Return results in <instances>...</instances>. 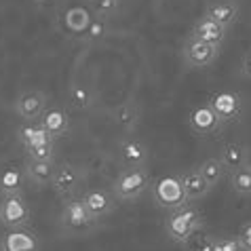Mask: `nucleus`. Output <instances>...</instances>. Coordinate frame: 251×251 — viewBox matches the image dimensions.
<instances>
[{
  "mask_svg": "<svg viewBox=\"0 0 251 251\" xmlns=\"http://www.w3.org/2000/svg\"><path fill=\"white\" fill-rule=\"evenodd\" d=\"M203 224H205L203 213H201L194 205H184V207H177V209H173V211L167 213L165 232L171 241L182 243L184 245L197 230L203 228Z\"/></svg>",
  "mask_w": 251,
  "mask_h": 251,
  "instance_id": "1",
  "label": "nucleus"
},
{
  "mask_svg": "<svg viewBox=\"0 0 251 251\" xmlns=\"http://www.w3.org/2000/svg\"><path fill=\"white\" fill-rule=\"evenodd\" d=\"M150 192H152V201H154L160 209H167V211H173V209L190 203L186 197V190H184V184H182V177L179 176H163V177L154 179V182L150 184Z\"/></svg>",
  "mask_w": 251,
  "mask_h": 251,
  "instance_id": "2",
  "label": "nucleus"
},
{
  "mask_svg": "<svg viewBox=\"0 0 251 251\" xmlns=\"http://www.w3.org/2000/svg\"><path fill=\"white\" fill-rule=\"evenodd\" d=\"M61 226L70 236H85L97 228V220L87 211L82 199H68L61 209Z\"/></svg>",
  "mask_w": 251,
  "mask_h": 251,
  "instance_id": "3",
  "label": "nucleus"
},
{
  "mask_svg": "<svg viewBox=\"0 0 251 251\" xmlns=\"http://www.w3.org/2000/svg\"><path fill=\"white\" fill-rule=\"evenodd\" d=\"M150 176L144 167H137V169H125L121 176L114 179L112 186V194L116 197V201H123V203H131V201H137L142 194L148 190L150 186Z\"/></svg>",
  "mask_w": 251,
  "mask_h": 251,
  "instance_id": "4",
  "label": "nucleus"
},
{
  "mask_svg": "<svg viewBox=\"0 0 251 251\" xmlns=\"http://www.w3.org/2000/svg\"><path fill=\"white\" fill-rule=\"evenodd\" d=\"M32 220V209L24 194H9L0 199V224L4 228H25Z\"/></svg>",
  "mask_w": 251,
  "mask_h": 251,
  "instance_id": "5",
  "label": "nucleus"
},
{
  "mask_svg": "<svg viewBox=\"0 0 251 251\" xmlns=\"http://www.w3.org/2000/svg\"><path fill=\"white\" fill-rule=\"evenodd\" d=\"M209 106L213 108V112L218 114V118L224 125L230 123H239L243 116V100L236 91H230V89H222V91H215L209 97Z\"/></svg>",
  "mask_w": 251,
  "mask_h": 251,
  "instance_id": "6",
  "label": "nucleus"
},
{
  "mask_svg": "<svg viewBox=\"0 0 251 251\" xmlns=\"http://www.w3.org/2000/svg\"><path fill=\"white\" fill-rule=\"evenodd\" d=\"M49 108V100L38 89H25L15 100V114L25 123H38Z\"/></svg>",
  "mask_w": 251,
  "mask_h": 251,
  "instance_id": "7",
  "label": "nucleus"
},
{
  "mask_svg": "<svg viewBox=\"0 0 251 251\" xmlns=\"http://www.w3.org/2000/svg\"><path fill=\"white\" fill-rule=\"evenodd\" d=\"M220 55V47H213L209 43H203V40H197V38H188L184 43L182 49V57H184V64L188 68H194V70H203L209 68L218 59Z\"/></svg>",
  "mask_w": 251,
  "mask_h": 251,
  "instance_id": "8",
  "label": "nucleus"
},
{
  "mask_svg": "<svg viewBox=\"0 0 251 251\" xmlns=\"http://www.w3.org/2000/svg\"><path fill=\"white\" fill-rule=\"evenodd\" d=\"M188 125H190V129L197 135L209 137V135L218 133L224 123L218 118V114L213 112V108L209 106V103H201V106H194L190 110V114H188Z\"/></svg>",
  "mask_w": 251,
  "mask_h": 251,
  "instance_id": "9",
  "label": "nucleus"
},
{
  "mask_svg": "<svg viewBox=\"0 0 251 251\" xmlns=\"http://www.w3.org/2000/svg\"><path fill=\"white\" fill-rule=\"evenodd\" d=\"M82 182V171L72 163H61L57 165V171H55L53 184L51 188L55 190V194L61 199H72V194L78 190V186Z\"/></svg>",
  "mask_w": 251,
  "mask_h": 251,
  "instance_id": "10",
  "label": "nucleus"
},
{
  "mask_svg": "<svg viewBox=\"0 0 251 251\" xmlns=\"http://www.w3.org/2000/svg\"><path fill=\"white\" fill-rule=\"evenodd\" d=\"M40 239L34 230L9 228L0 236V251H38Z\"/></svg>",
  "mask_w": 251,
  "mask_h": 251,
  "instance_id": "11",
  "label": "nucleus"
},
{
  "mask_svg": "<svg viewBox=\"0 0 251 251\" xmlns=\"http://www.w3.org/2000/svg\"><path fill=\"white\" fill-rule=\"evenodd\" d=\"M82 203H85L87 211L100 222L101 218H106V215L114 211L116 197L110 194L108 190H101V188H91V190H87L82 194Z\"/></svg>",
  "mask_w": 251,
  "mask_h": 251,
  "instance_id": "12",
  "label": "nucleus"
},
{
  "mask_svg": "<svg viewBox=\"0 0 251 251\" xmlns=\"http://www.w3.org/2000/svg\"><path fill=\"white\" fill-rule=\"evenodd\" d=\"M118 158L127 169H137V167H146L150 160V150L142 139L127 137L118 148Z\"/></svg>",
  "mask_w": 251,
  "mask_h": 251,
  "instance_id": "13",
  "label": "nucleus"
},
{
  "mask_svg": "<svg viewBox=\"0 0 251 251\" xmlns=\"http://www.w3.org/2000/svg\"><path fill=\"white\" fill-rule=\"evenodd\" d=\"M24 171H25L27 182H30L34 188H45V186H51L53 184L55 171H57V163H55V158H51V160H32V158H25Z\"/></svg>",
  "mask_w": 251,
  "mask_h": 251,
  "instance_id": "14",
  "label": "nucleus"
},
{
  "mask_svg": "<svg viewBox=\"0 0 251 251\" xmlns=\"http://www.w3.org/2000/svg\"><path fill=\"white\" fill-rule=\"evenodd\" d=\"M27 184L24 167L15 163H9L0 167V197H9V194H24Z\"/></svg>",
  "mask_w": 251,
  "mask_h": 251,
  "instance_id": "15",
  "label": "nucleus"
},
{
  "mask_svg": "<svg viewBox=\"0 0 251 251\" xmlns=\"http://www.w3.org/2000/svg\"><path fill=\"white\" fill-rule=\"evenodd\" d=\"M205 17L220 25H224L228 30V27L234 25L236 19H239V4H236L234 0H213V2L207 4Z\"/></svg>",
  "mask_w": 251,
  "mask_h": 251,
  "instance_id": "16",
  "label": "nucleus"
},
{
  "mask_svg": "<svg viewBox=\"0 0 251 251\" xmlns=\"http://www.w3.org/2000/svg\"><path fill=\"white\" fill-rule=\"evenodd\" d=\"M182 184H184V190H186V197L188 201H199V199H205L209 192H211V184L205 179V176L201 173L199 167H194V169H188L184 171L182 176Z\"/></svg>",
  "mask_w": 251,
  "mask_h": 251,
  "instance_id": "17",
  "label": "nucleus"
},
{
  "mask_svg": "<svg viewBox=\"0 0 251 251\" xmlns=\"http://www.w3.org/2000/svg\"><path fill=\"white\" fill-rule=\"evenodd\" d=\"M38 123L49 131V135H51L53 139H59V137L68 135V131H70V118L59 106L47 108Z\"/></svg>",
  "mask_w": 251,
  "mask_h": 251,
  "instance_id": "18",
  "label": "nucleus"
},
{
  "mask_svg": "<svg viewBox=\"0 0 251 251\" xmlns=\"http://www.w3.org/2000/svg\"><path fill=\"white\" fill-rule=\"evenodd\" d=\"M190 36L197 38V40H203V43L213 45V47H222L224 45V40H226V27L211 22V19L203 17V19H199V22L194 24Z\"/></svg>",
  "mask_w": 251,
  "mask_h": 251,
  "instance_id": "19",
  "label": "nucleus"
},
{
  "mask_svg": "<svg viewBox=\"0 0 251 251\" xmlns=\"http://www.w3.org/2000/svg\"><path fill=\"white\" fill-rule=\"evenodd\" d=\"M93 11L85 4H74L66 9L64 13V27L70 34H82L87 30V25L93 22Z\"/></svg>",
  "mask_w": 251,
  "mask_h": 251,
  "instance_id": "20",
  "label": "nucleus"
},
{
  "mask_svg": "<svg viewBox=\"0 0 251 251\" xmlns=\"http://www.w3.org/2000/svg\"><path fill=\"white\" fill-rule=\"evenodd\" d=\"M247 158H249L247 146L241 144V142H234V139L232 142H226L224 146H222V150H220V160L224 163V167L230 173L245 165Z\"/></svg>",
  "mask_w": 251,
  "mask_h": 251,
  "instance_id": "21",
  "label": "nucleus"
},
{
  "mask_svg": "<svg viewBox=\"0 0 251 251\" xmlns=\"http://www.w3.org/2000/svg\"><path fill=\"white\" fill-rule=\"evenodd\" d=\"M17 139L22 142L24 148H27V146H34V144H43V142H51V135H49V131L43 127V125H36V123H25L22 125V127H17L15 131Z\"/></svg>",
  "mask_w": 251,
  "mask_h": 251,
  "instance_id": "22",
  "label": "nucleus"
},
{
  "mask_svg": "<svg viewBox=\"0 0 251 251\" xmlns=\"http://www.w3.org/2000/svg\"><path fill=\"white\" fill-rule=\"evenodd\" d=\"M68 101L74 110L87 112V110L93 106L95 97H93L91 87L82 85V82H74V85H70V89H68Z\"/></svg>",
  "mask_w": 251,
  "mask_h": 251,
  "instance_id": "23",
  "label": "nucleus"
},
{
  "mask_svg": "<svg viewBox=\"0 0 251 251\" xmlns=\"http://www.w3.org/2000/svg\"><path fill=\"white\" fill-rule=\"evenodd\" d=\"M114 123L118 129L127 131V133H131V131H135L137 123H139V108L135 101H127L123 103V106H118L114 110Z\"/></svg>",
  "mask_w": 251,
  "mask_h": 251,
  "instance_id": "24",
  "label": "nucleus"
},
{
  "mask_svg": "<svg viewBox=\"0 0 251 251\" xmlns=\"http://www.w3.org/2000/svg\"><path fill=\"white\" fill-rule=\"evenodd\" d=\"M230 186H232V190L236 194L249 197L251 194V165L249 163H245L243 167L230 173Z\"/></svg>",
  "mask_w": 251,
  "mask_h": 251,
  "instance_id": "25",
  "label": "nucleus"
},
{
  "mask_svg": "<svg viewBox=\"0 0 251 251\" xmlns=\"http://www.w3.org/2000/svg\"><path fill=\"white\" fill-rule=\"evenodd\" d=\"M199 169H201V173H203L205 179L211 186H218L222 179H224L226 173H228V169L224 167V163H222L220 158H207V160H203Z\"/></svg>",
  "mask_w": 251,
  "mask_h": 251,
  "instance_id": "26",
  "label": "nucleus"
},
{
  "mask_svg": "<svg viewBox=\"0 0 251 251\" xmlns=\"http://www.w3.org/2000/svg\"><path fill=\"white\" fill-rule=\"evenodd\" d=\"M110 27H108V19L106 17H93V22L87 25V30L80 34V38L85 40V43H100L108 36Z\"/></svg>",
  "mask_w": 251,
  "mask_h": 251,
  "instance_id": "27",
  "label": "nucleus"
},
{
  "mask_svg": "<svg viewBox=\"0 0 251 251\" xmlns=\"http://www.w3.org/2000/svg\"><path fill=\"white\" fill-rule=\"evenodd\" d=\"M87 6L97 17H114L121 11V0H87Z\"/></svg>",
  "mask_w": 251,
  "mask_h": 251,
  "instance_id": "28",
  "label": "nucleus"
},
{
  "mask_svg": "<svg viewBox=\"0 0 251 251\" xmlns=\"http://www.w3.org/2000/svg\"><path fill=\"white\" fill-rule=\"evenodd\" d=\"M213 243H215L213 236L203 232V228H201L184 243V247L186 251H213Z\"/></svg>",
  "mask_w": 251,
  "mask_h": 251,
  "instance_id": "29",
  "label": "nucleus"
},
{
  "mask_svg": "<svg viewBox=\"0 0 251 251\" xmlns=\"http://www.w3.org/2000/svg\"><path fill=\"white\" fill-rule=\"evenodd\" d=\"M25 156L32 160H51L55 158V139L51 142H43V144H34L25 148Z\"/></svg>",
  "mask_w": 251,
  "mask_h": 251,
  "instance_id": "30",
  "label": "nucleus"
},
{
  "mask_svg": "<svg viewBox=\"0 0 251 251\" xmlns=\"http://www.w3.org/2000/svg\"><path fill=\"white\" fill-rule=\"evenodd\" d=\"M213 251H243V247L236 236H222V239H215Z\"/></svg>",
  "mask_w": 251,
  "mask_h": 251,
  "instance_id": "31",
  "label": "nucleus"
},
{
  "mask_svg": "<svg viewBox=\"0 0 251 251\" xmlns=\"http://www.w3.org/2000/svg\"><path fill=\"white\" fill-rule=\"evenodd\" d=\"M236 239H239L243 251H251V222H247V224H243L239 234H236Z\"/></svg>",
  "mask_w": 251,
  "mask_h": 251,
  "instance_id": "32",
  "label": "nucleus"
},
{
  "mask_svg": "<svg viewBox=\"0 0 251 251\" xmlns=\"http://www.w3.org/2000/svg\"><path fill=\"white\" fill-rule=\"evenodd\" d=\"M241 76L243 78H251V49L241 59Z\"/></svg>",
  "mask_w": 251,
  "mask_h": 251,
  "instance_id": "33",
  "label": "nucleus"
},
{
  "mask_svg": "<svg viewBox=\"0 0 251 251\" xmlns=\"http://www.w3.org/2000/svg\"><path fill=\"white\" fill-rule=\"evenodd\" d=\"M36 2H47V0H36Z\"/></svg>",
  "mask_w": 251,
  "mask_h": 251,
  "instance_id": "34",
  "label": "nucleus"
}]
</instances>
